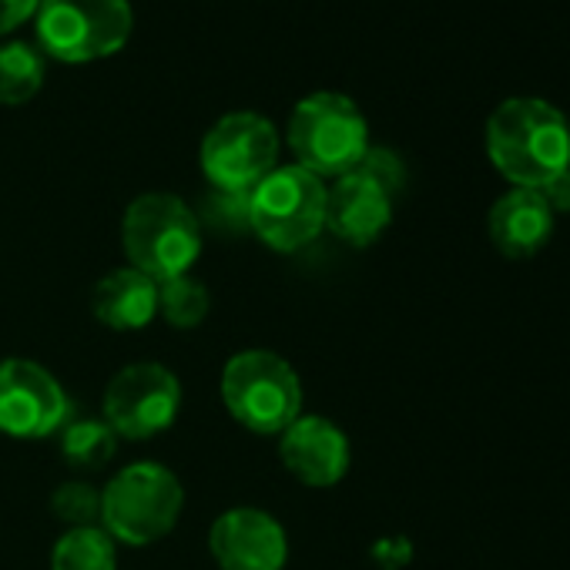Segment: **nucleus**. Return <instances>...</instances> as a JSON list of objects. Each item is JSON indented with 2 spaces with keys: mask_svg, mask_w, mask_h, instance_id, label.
Segmentation results:
<instances>
[{
  "mask_svg": "<svg viewBox=\"0 0 570 570\" xmlns=\"http://www.w3.org/2000/svg\"><path fill=\"white\" fill-rule=\"evenodd\" d=\"M118 450V433L105 420H75L61 426V456L75 470H98Z\"/></svg>",
  "mask_w": 570,
  "mask_h": 570,
  "instance_id": "nucleus-18",
  "label": "nucleus"
},
{
  "mask_svg": "<svg viewBox=\"0 0 570 570\" xmlns=\"http://www.w3.org/2000/svg\"><path fill=\"white\" fill-rule=\"evenodd\" d=\"M51 570H118V550L105 527H75L51 550Z\"/></svg>",
  "mask_w": 570,
  "mask_h": 570,
  "instance_id": "nucleus-17",
  "label": "nucleus"
},
{
  "mask_svg": "<svg viewBox=\"0 0 570 570\" xmlns=\"http://www.w3.org/2000/svg\"><path fill=\"white\" fill-rule=\"evenodd\" d=\"M158 316L175 330L202 326V320L208 316V289L191 275L158 282Z\"/></svg>",
  "mask_w": 570,
  "mask_h": 570,
  "instance_id": "nucleus-19",
  "label": "nucleus"
},
{
  "mask_svg": "<svg viewBox=\"0 0 570 570\" xmlns=\"http://www.w3.org/2000/svg\"><path fill=\"white\" fill-rule=\"evenodd\" d=\"M278 135L275 125L255 111H232L218 118L202 141L205 178L228 195H248L275 171Z\"/></svg>",
  "mask_w": 570,
  "mask_h": 570,
  "instance_id": "nucleus-8",
  "label": "nucleus"
},
{
  "mask_svg": "<svg viewBox=\"0 0 570 570\" xmlns=\"http://www.w3.org/2000/svg\"><path fill=\"white\" fill-rule=\"evenodd\" d=\"M208 550L222 570H282L289 557L282 523L258 507H232L208 530Z\"/></svg>",
  "mask_w": 570,
  "mask_h": 570,
  "instance_id": "nucleus-11",
  "label": "nucleus"
},
{
  "mask_svg": "<svg viewBox=\"0 0 570 570\" xmlns=\"http://www.w3.org/2000/svg\"><path fill=\"white\" fill-rule=\"evenodd\" d=\"M222 400L228 413L258 436H275L303 416L299 373L272 350L235 353L222 370Z\"/></svg>",
  "mask_w": 570,
  "mask_h": 570,
  "instance_id": "nucleus-3",
  "label": "nucleus"
},
{
  "mask_svg": "<svg viewBox=\"0 0 570 570\" xmlns=\"http://www.w3.org/2000/svg\"><path fill=\"white\" fill-rule=\"evenodd\" d=\"M35 28L45 55L65 65H88L128 45L135 11L128 0H41Z\"/></svg>",
  "mask_w": 570,
  "mask_h": 570,
  "instance_id": "nucleus-6",
  "label": "nucleus"
},
{
  "mask_svg": "<svg viewBox=\"0 0 570 570\" xmlns=\"http://www.w3.org/2000/svg\"><path fill=\"white\" fill-rule=\"evenodd\" d=\"M540 191V198L547 202V208L553 212V215H567L570 212V168L567 171H560L557 178H550L543 188H537Z\"/></svg>",
  "mask_w": 570,
  "mask_h": 570,
  "instance_id": "nucleus-23",
  "label": "nucleus"
},
{
  "mask_svg": "<svg viewBox=\"0 0 570 570\" xmlns=\"http://www.w3.org/2000/svg\"><path fill=\"white\" fill-rule=\"evenodd\" d=\"M490 242L507 258H533L553 235V212L533 188H510L487 215Z\"/></svg>",
  "mask_w": 570,
  "mask_h": 570,
  "instance_id": "nucleus-14",
  "label": "nucleus"
},
{
  "mask_svg": "<svg viewBox=\"0 0 570 570\" xmlns=\"http://www.w3.org/2000/svg\"><path fill=\"white\" fill-rule=\"evenodd\" d=\"M51 510H55L58 520L71 523V530L75 527H95L101 520V493L95 487L75 480V483H65V487L55 490Z\"/></svg>",
  "mask_w": 570,
  "mask_h": 570,
  "instance_id": "nucleus-20",
  "label": "nucleus"
},
{
  "mask_svg": "<svg viewBox=\"0 0 570 570\" xmlns=\"http://www.w3.org/2000/svg\"><path fill=\"white\" fill-rule=\"evenodd\" d=\"M91 309L101 326L115 333H138L158 316V282L131 265L115 268L95 285Z\"/></svg>",
  "mask_w": 570,
  "mask_h": 570,
  "instance_id": "nucleus-15",
  "label": "nucleus"
},
{
  "mask_svg": "<svg viewBox=\"0 0 570 570\" xmlns=\"http://www.w3.org/2000/svg\"><path fill=\"white\" fill-rule=\"evenodd\" d=\"M248 228L275 252H299L326 228V185L303 165H285L248 191Z\"/></svg>",
  "mask_w": 570,
  "mask_h": 570,
  "instance_id": "nucleus-7",
  "label": "nucleus"
},
{
  "mask_svg": "<svg viewBox=\"0 0 570 570\" xmlns=\"http://www.w3.org/2000/svg\"><path fill=\"white\" fill-rule=\"evenodd\" d=\"M490 165L513 188H543L570 168V121L543 98H507L487 121Z\"/></svg>",
  "mask_w": 570,
  "mask_h": 570,
  "instance_id": "nucleus-1",
  "label": "nucleus"
},
{
  "mask_svg": "<svg viewBox=\"0 0 570 570\" xmlns=\"http://www.w3.org/2000/svg\"><path fill=\"white\" fill-rule=\"evenodd\" d=\"M185 490L161 463H131L111 476L101 493V527L111 540L148 547L171 533L181 517Z\"/></svg>",
  "mask_w": 570,
  "mask_h": 570,
  "instance_id": "nucleus-5",
  "label": "nucleus"
},
{
  "mask_svg": "<svg viewBox=\"0 0 570 570\" xmlns=\"http://www.w3.org/2000/svg\"><path fill=\"white\" fill-rule=\"evenodd\" d=\"M121 238L131 268L155 282L188 275L202 252V225L195 212L168 191L138 195L125 212Z\"/></svg>",
  "mask_w": 570,
  "mask_h": 570,
  "instance_id": "nucleus-2",
  "label": "nucleus"
},
{
  "mask_svg": "<svg viewBox=\"0 0 570 570\" xmlns=\"http://www.w3.org/2000/svg\"><path fill=\"white\" fill-rule=\"evenodd\" d=\"M41 0H0V35H11L28 18H35Z\"/></svg>",
  "mask_w": 570,
  "mask_h": 570,
  "instance_id": "nucleus-22",
  "label": "nucleus"
},
{
  "mask_svg": "<svg viewBox=\"0 0 570 570\" xmlns=\"http://www.w3.org/2000/svg\"><path fill=\"white\" fill-rule=\"evenodd\" d=\"M356 168H363V171H370L380 185H386L393 195L403 188V181H406V168H403V161L390 151V148H370L366 151V158L356 165Z\"/></svg>",
  "mask_w": 570,
  "mask_h": 570,
  "instance_id": "nucleus-21",
  "label": "nucleus"
},
{
  "mask_svg": "<svg viewBox=\"0 0 570 570\" xmlns=\"http://www.w3.org/2000/svg\"><path fill=\"white\" fill-rule=\"evenodd\" d=\"M45 85V58L28 41L0 45V105L18 108L38 98Z\"/></svg>",
  "mask_w": 570,
  "mask_h": 570,
  "instance_id": "nucleus-16",
  "label": "nucleus"
},
{
  "mask_svg": "<svg viewBox=\"0 0 570 570\" xmlns=\"http://www.w3.org/2000/svg\"><path fill=\"white\" fill-rule=\"evenodd\" d=\"M393 191L370 171L353 168L326 188V228L346 245H373L393 222Z\"/></svg>",
  "mask_w": 570,
  "mask_h": 570,
  "instance_id": "nucleus-12",
  "label": "nucleus"
},
{
  "mask_svg": "<svg viewBox=\"0 0 570 570\" xmlns=\"http://www.w3.org/2000/svg\"><path fill=\"white\" fill-rule=\"evenodd\" d=\"M181 406V386L161 363H131L105 390V423L125 440L165 433Z\"/></svg>",
  "mask_w": 570,
  "mask_h": 570,
  "instance_id": "nucleus-9",
  "label": "nucleus"
},
{
  "mask_svg": "<svg viewBox=\"0 0 570 570\" xmlns=\"http://www.w3.org/2000/svg\"><path fill=\"white\" fill-rule=\"evenodd\" d=\"M61 383L31 360L0 363V433L14 440H45L68 423Z\"/></svg>",
  "mask_w": 570,
  "mask_h": 570,
  "instance_id": "nucleus-10",
  "label": "nucleus"
},
{
  "mask_svg": "<svg viewBox=\"0 0 570 570\" xmlns=\"http://www.w3.org/2000/svg\"><path fill=\"white\" fill-rule=\"evenodd\" d=\"M289 148L306 171L340 178L366 158L370 125L353 98L320 91L296 105L289 118Z\"/></svg>",
  "mask_w": 570,
  "mask_h": 570,
  "instance_id": "nucleus-4",
  "label": "nucleus"
},
{
  "mask_svg": "<svg viewBox=\"0 0 570 570\" xmlns=\"http://www.w3.org/2000/svg\"><path fill=\"white\" fill-rule=\"evenodd\" d=\"M282 463L306 487H336L350 470V440L326 416H299L278 433Z\"/></svg>",
  "mask_w": 570,
  "mask_h": 570,
  "instance_id": "nucleus-13",
  "label": "nucleus"
}]
</instances>
